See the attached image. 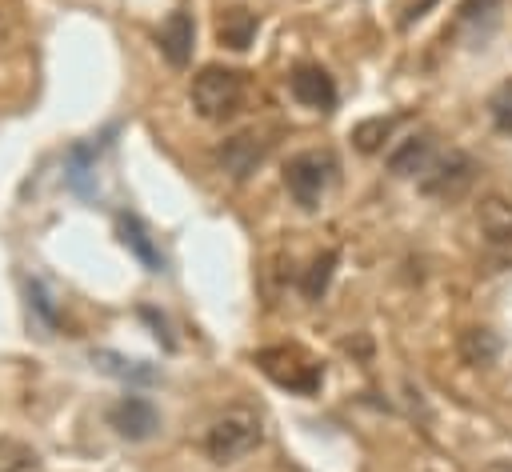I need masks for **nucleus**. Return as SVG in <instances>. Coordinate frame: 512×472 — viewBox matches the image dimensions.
I'll return each mask as SVG.
<instances>
[{
  "mask_svg": "<svg viewBox=\"0 0 512 472\" xmlns=\"http://www.w3.org/2000/svg\"><path fill=\"white\" fill-rule=\"evenodd\" d=\"M192 108L200 120H212V124H224L240 112L244 96H248V80L244 72L236 68H224V64H204L196 76H192Z\"/></svg>",
  "mask_w": 512,
  "mask_h": 472,
  "instance_id": "1",
  "label": "nucleus"
},
{
  "mask_svg": "<svg viewBox=\"0 0 512 472\" xmlns=\"http://www.w3.org/2000/svg\"><path fill=\"white\" fill-rule=\"evenodd\" d=\"M264 440V420L256 408L248 404H232L224 408L212 424H208V436H204V448L216 464H236L240 456L256 452Z\"/></svg>",
  "mask_w": 512,
  "mask_h": 472,
  "instance_id": "2",
  "label": "nucleus"
},
{
  "mask_svg": "<svg viewBox=\"0 0 512 472\" xmlns=\"http://www.w3.org/2000/svg\"><path fill=\"white\" fill-rule=\"evenodd\" d=\"M252 360L272 384H280V388H288L296 396H312L320 388V380H324V368L300 344H272V348H260Z\"/></svg>",
  "mask_w": 512,
  "mask_h": 472,
  "instance_id": "3",
  "label": "nucleus"
},
{
  "mask_svg": "<svg viewBox=\"0 0 512 472\" xmlns=\"http://www.w3.org/2000/svg\"><path fill=\"white\" fill-rule=\"evenodd\" d=\"M336 176H340V164L328 148H304L284 164V184L300 208H316L336 184Z\"/></svg>",
  "mask_w": 512,
  "mask_h": 472,
  "instance_id": "4",
  "label": "nucleus"
},
{
  "mask_svg": "<svg viewBox=\"0 0 512 472\" xmlns=\"http://www.w3.org/2000/svg\"><path fill=\"white\" fill-rule=\"evenodd\" d=\"M476 172L480 168H476V160L468 152H460V148L436 152L432 164L420 172V192L432 196V200H456V196H464L472 188Z\"/></svg>",
  "mask_w": 512,
  "mask_h": 472,
  "instance_id": "5",
  "label": "nucleus"
},
{
  "mask_svg": "<svg viewBox=\"0 0 512 472\" xmlns=\"http://www.w3.org/2000/svg\"><path fill=\"white\" fill-rule=\"evenodd\" d=\"M268 156V140L260 132H236L228 136L220 148H216V160L220 168L232 176V180H244L248 172H256V164Z\"/></svg>",
  "mask_w": 512,
  "mask_h": 472,
  "instance_id": "6",
  "label": "nucleus"
},
{
  "mask_svg": "<svg viewBox=\"0 0 512 472\" xmlns=\"http://www.w3.org/2000/svg\"><path fill=\"white\" fill-rule=\"evenodd\" d=\"M108 424H112L124 440H148V436L160 428V416H156V408H152L144 396H120V400L108 408Z\"/></svg>",
  "mask_w": 512,
  "mask_h": 472,
  "instance_id": "7",
  "label": "nucleus"
},
{
  "mask_svg": "<svg viewBox=\"0 0 512 472\" xmlns=\"http://www.w3.org/2000/svg\"><path fill=\"white\" fill-rule=\"evenodd\" d=\"M156 44H160V52H164V60L172 68H184L192 60V48H196V24H192V16L184 8L168 12L164 24H160V32H156Z\"/></svg>",
  "mask_w": 512,
  "mask_h": 472,
  "instance_id": "8",
  "label": "nucleus"
},
{
  "mask_svg": "<svg viewBox=\"0 0 512 472\" xmlns=\"http://www.w3.org/2000/svg\"><path fill=\"white\" fill-rule=\"evenodd\" d=\"M288 88H292V96H296L304 108L328 112V108L336 104V84H332V76H328L320 64H300V68L288 76Z\"/></svg>",
  "mask_w": 512,
  "mask_h": 472,
  "instance_id": "9",
  "label": "nucleus"
},
{
  "mask_svg": "<svg viewBox=\"0 0 512 472\" xmlns=\"http://www.w3.org/2000/svg\"><path fill=\"white\" fill-rule=\"evenodd\" d=\"M476 228L484 244L492 248H512V200L504 196H484L476 204Z\"/></svg>",
  "mask_w": 512,
  "mask_h": 472,
  "instance_id": "10",
  "label": "nucleus"
},
{
  "mask_svg": "<svg viewBox=\"0 0 512 472\" xmlns=\"http://www.w3.org/2000/svg\"><path fill=\"white\" fill-rule=\"evenodd\" d=\"M116 236H120V244H124L148 272H164V256H160V248L152 244V236H148V228H144L140 216L120 212V216H116Z\"/></svg>",
  "mask_w": 512,
  "mask_h": 472,
  "instance_id": "11",
  "label": "nucleus"
},
{
  "mask_svg": "<svg viewBox=\"0 0 512 472\" xmlns=\"http://www.w3.org/2000/svg\"><path fill=\"white\" fill-rule=\"evenodd\" d=\"M432 156H436V144H432V136H404L392 152H388V172L392 176H420L428 164H432Z\"/></svg>",
  "mask_w": 512,
  "mask_h": 472,
  "instance_id": "12",
  "label": "nucleus"
},
{
  "mask_svg": "<svg viewBox=\"0 0 512 472\" xmlns=\"http://www.w3.org/2000/svg\"><path fill=\"white\" fill-rule=\"evenodd\" d=\"M100 148H104V140H84V144L68 148V156H64V180H68V188H72V192H80V196H88V192H92L96 152H100Z\"/></svg>",
  "mask_w": 512,
  "mask_h": 472,
  "instance_id": "13",
  "label": "nucleus"
},
{
  "mask_svg": "<svg viewBox=\"0 0 512 472\" xmlns=\"http://www.w3.org/2000/svg\"><path fill=\"white\" fill-rule=\"evenodd\" d=\"M504 0H460L456 8V32H472L476 40L496 24Z\"/></svg>",
  "mask_w": 512,
  "mask_h": 472,
  "instance_id": "14",
  "label": "nucleus"
},
{
  "mask_svg": "<svg viewBox=\"0 0 512 472\" xmlns=\"http://www.w3.org/2000/svg\"><path fill=\"white\" fill-rule=\"evenodd\" d=\"M216 36H220V44L244 52V48L252 44V36H256V16L244 12V8H228V12L220 16V24H216Z\"/></svg>",
  "mask_w": 512,
  "mask_h": 472,
  "instance_id": "15",
  "label": "nucleus"
},
{
  "mask_svg": "<svg viewBox=\"0 0 512 472\" xmlns=\"http://www.w3.org/2000/svg\"><path fill=\"white\" fill-rule=\"evenodd\" d=\"M460 356L468 364H492L500 356V340L488 328H468V332H460Z\"/></svg>",
  "mask_w": 512,
  "mask_h": 472,
  "instance_id": "16",
  "label": "nucleus"
},
{
  "mask_svg": "<svg viewBox=\"0 0 512 472\" xmlns=\"http://www.w3.org/2000/svg\"><path fill=\"white\" fill-rule=\"evenodd\" d=\"M392 128H396V116H372V120H360V124L352 128V144H356L360 152H376V148H384V140L392 136Z\"/></svg>",
  "mask_w": 512,
  "mask_h": 472,
  "instance_id": "17",
  "label": "nucleus"
},
{
  "mask_svg": "<svg viewBox=\"0 0 512 472\" xmlns=\"http://www.w3.org/2000/svg\"><path fill=\"white\" fill-rule=\"evenodd\" d=\"M96 364H100L104 372H112V376H124V380H140V384L156 380V368H148V364H140V360H124V356H116V352H96Z\"/></svg>",
  "mask_w": 512,
  "mask_h": 472,
  "instance_id": "18",
  "label": "nucleus"
},
{
  "mask_svg": "<svg viewBox=\"0 0 512 472\" xmlns=\"http://www.w3.org/2000/svg\"><path fill=\"white\" fill-rule=\"evenodd\" d=\"M332 268H336V252H324V256L312 260V268H308V276H304V284H300L308 300H320V296H324V288H328V280H332Z\"/></svg>",
  "mask_w": 512,
  "mask_h": 472,
  "instance_id": "19",
  "label": "nucleus"
},
{
  "mask_svg": "<svg viewBox=\"0 0 512 472\" xmlns=\"http://www.w3.org/2000/svg\"><path fill=\"white\" fill-rule=\"evenodd\" d=\"M488 116L500 132H512V80H504L492 96H488Z\"/></svg>",
  "mask_w": 512,
  "mask_h": 472,
  "instance_id": "20",
  "label": "nucleus"
},
{
  "mask_svg": "<svg viewBox=\"0 0 512 472\" xmlns=\"http://www.w3.org/2000/svg\"><path fill=\"white\" fill-rule=\"evenodd\" d=\"M428 4H436V0H416V4H412V8H408V12H404V28H408V24H412V20H420V16H424V8H428Z\"/></svg>",
  "mask_w": 512,
  "mask_h": 472,
  "instance_id": "21",
  "label": "nucleus"
},
{
  "mask_svg": "<svg viewBox=\"0 0 512 472\" xmlns=\"http://www.w3.org/2000/svg\"><path fill=\"white\" fill-rule=\"evenodd\" d=\"M484 472H512V460H488Z\"/></svg>",
  "mask_w": 512,
  "mask_h": 472,
  "instance_id": "22",
  "label": "nucleus"
},
{
  "mask_svg": "<svg viewBox=\"0 0 512 472\" xmlns=\"http://www.w3.org/2000/svg\"><path fill=\"white\" fill-rule=\"evenodd\" d=\"M0 44H4V20H0Z\"/></svg>",
  "mask_w": 512,
  "mask_h": 472,
  "instance_id": "23",
  "label": "nucleus"
}]
</instances>
